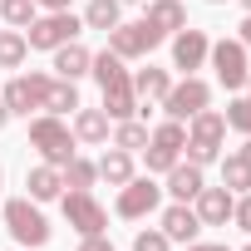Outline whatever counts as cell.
I'll return each instance as SVG.
<instances>
[{
  "mask_svg": "<svg viewBox=\"0 0 251 251\" xmlns=\"http://www.w3.org/2000/svg\"><path fill=\"white\" fill-rule=\"evenodd\" d=\"M207 50H212V40H207L202 30H177V35H173V69L197 74V69L207 64Z\"/></svg>",
  "mask_w": 251,
  "mask_h": 251,
  "instance_id": "13",
  "label": "cell"
},
{
  "mask_svg": "<svg viewBox=\"0 0 251 251\" xmlns=\"http://www.w3.org/2000/svg\"><path fill=\"white\" fill-rule=\"evenodd\" d=\"M59 177H64V187H69V192H89V187H94V177H99V163H89V158H79V153H74V158L59 168Z\"/></svg>",
  "mask_w": 251,
  "mask_h": 251,
  "instance_id": "23",
  "label": "cell"
},
{
  "mask_svg": "<svg viewBox=\"0 0 251 251\" xmlns=\"http://www.w3.org/2000/svg\"><path fill=\"white\" fill-rule=\"evenodd\" d=\"M241 45H246V54H251V15L241 20Z\"/></svg>",
  "mask_w": 251,
  "mask_h": 251,
  "instance_id": "35",
  "label": "cell"
},
{
  "mask_svg": "<svg viewBox=\"0 0 251 251\" xmlns=\"http://www.w3.org/2000/svg\"><path fill=\"white\" fill-rule=\"evenodd\" d=\"M69 40H79V20L69 10H50V15H35L25 25V45L30 50H59Z\"/></svg>",
  "mask_w": 251,
  "mask_h": 251,
  "instance_id": "6",
  "label": "cell"
},
{
  "mask_svg": "<svg viewBox=\"0 0 251 251\" xmlns=\"http://www.w3.org/2000/svg\"><path fill=\"white\" fill-rule=\"evenodd\" d=\"M187 251H231V246H222V241H187Z\"/></svg>",
  "mask_w": 251,
  "mask_h": 251,
  "instance_id": "34",
  "label": "cell"
},
{
  "mask_svg": "<svg viewBox=\"0 0 251 251\" xmlns=\"http://www.w3.org/2000/svg\"><path fill=\"white\" fill-rule=\"evenodd\" d=\"M50 74H40V69H30V74H15L10 84H5V94H0V99H5V108L10 113H20V118H30L35 108H45V99H50Z\"/></svg>",
  "mask_w": 251,
  "mask_h": 251,
  "instance_id": "7",
  "label": "cell"
},
{
  "mask_svg": "<svg viewBox=\"0 0 251 251\" xmlns=\"http://www.w3.org/2000/svg\"><path fill=\"white\" fill-rule=\"evenodd\" d=\"M30 148L40 153V163H50V168H64L79 148H74V128L64 118H54V113H35L30 118Z\"/></svg>",
  "mask_w": 251,
  "mask_h": 251,
  "instance_id": "2",
  "label": "cell"
},
{
  "mask_svg": "<svg viewBox=\"0 0 251 251\" xmlns=\"http://www.w3.org/2000/svg\"><path fill=\"white\" fill-rule=\"evenodd\" d=\"M246 251H251V246H246Z\"/></svg>",
  "mask_w": 251,
  "mask_h": 251,
  "instance_id": "44",
  "label": "cell"
},
{
  "mask_svg": "<svg viewBox=\"0 0 251 251\" xmlns=\"http://www.w3.org/2000/svg\"><path fill=\"white\" fill-rule=\"evenodd\" d=\"M246 89H251V74H246Z\"/></svg>",
  "mask_w": 251,
  "mask_h": 251,
  "instance_id": "43",
  "label": "cell"
},
{
  "mask_svg": "<svg viewBox=\"0 0 251 251\" xmlns=\"http://www.w3.org/2000/svg\"><path fill=\"white\" fill-rule=\"evenodd\" d=\"M99 177L108 182V187H123L133 177V153H123V148H108L103 158H99Z\"/></svg>",
  "mask_w": 251,
  "mask_h": 251,
  "instance_id": "22",
  "label": "cell"
},
{
  "mask_svg": "<svg viewBox=\"0 0 251 251\" xmlns=\"http://www.w3.org/2000/svg\"><path fill=\"white\" fill-rule=\"evenodd\" d=\"M74 108H79V89H74L69 79H54V84H50V99H45V113L64 118V113H74Z\"/></svg>",
  "mask_w": 251,
  "mask_h": 251,
  "instance_id": "25",
  "label": "cell"
},
{
  "mask_svg": "<svg viewBox=\"0 0 251 251\" xmlns=\"http://www.w3.org/2000/svg\"><path fill=\"white\" fill-rule=\"evenodd\" d=\"M197 231H202V222H197V212L187 202H173L163 212V236L168 241H197Z\"/></svg>",
  "mask_w": 251,
  "mask_h": 251,
  "instance_id": "17",
  "label": "cell"
},
{
  "mask_svg": "<svg viewBox=\"0 0 251 251\" xmlns=\"http://www.w3.org/2000/svg\"><path fill=\"white\" fill-rule=\"evenodd\" d=\"M0 187H5V173H0Z\"/></svg>",
  "mask_w": 251,
  "mask_h": 251,
  "instance_id": "42",
  "label": "cell"
},
{
  "mask_svg": "<svg viewBox=\"0 0 251 251\" xmlns=\"http://www.w3.org/2000/svg\"><path fill=\"white\" fill-rule=\"evenodd\" d=\"M35 10H40L35 0H0V20H5L10 30H25L35 20Z\"/></svg>",
  "mask_w": 251,
  "mask_h": 251,
  "instance_id": "29",
  "label": "cell"
},
{
  "mask_svg": "<svg viewBox=\"0 0 251 251\" xmlns=\"http://www.w3.org/2000/svg\"><path fill=\"white\" fill-rule=\"evenodd\" d=\"M202 187H207V182H202V168H197V163H182V158H177V163L168 168V192H173V202H192Z\"/></svg>",
  "mask_w": 251,
  "mask_h": 251,
  "instance_id": "16",
  "label": "cell"
},
{
  "mask_svg": "<svg viewBox=\"0 0 251 251\" xmlns=\"http://www.w3.org/2000/svg\"><path fill=\"white\" fill-rule=\"evenodd\" d=\"M241 158H246V163H251V138H246V148H241Z\"/></svg>",
  "mask_w": 251,
  "mask_h": 251,
  "instance_id": "38",
  "label": "cell"
},
{
  "mask_svg": "<svg viewBox=\"0 0 251 251\" xmlns=\"http://www.w3.org/2000/svg\"><path fill=\"white\" fill-rule=\"evenodd\" d=\"M207 5H226V0H207Z\"/></svg>",
  "mask_w": 251,
  "mask_h": 251,
  "instance_id": "40",
  "label": "cell"
},
{
  "mask_svg": "<svg viewBox=\"0 0 251 251\" xmlns=\"http://www.w3.org/2000/svg\"><path fill=\"white\" fill-rule=\"evenodd\" d=\"M163 45V35L148 25V20H133V25H113L108 30V50L128 64V59H143V54H153Z\"/></svg>",
  "mask_w": 251,
  "mask_h": 251,
  "instance_id": "10",
  "label": "cell"
},
{
  "mask_svg": "<svg viewBox=\"0 0 251 251\" xmlns=\"http://www.w3.org/2000/svg\"><path fill=\"white\" fill-rule=\"evenodd\" d=\"M168 89H173V74L158 69V64H148V69L133 74V94H138V103H163Z\"/></svg>",
  "mask_w": 251,
  "mask_h": 251,
  "instance_id": "21",
  "label": "cell"
},
{
  "mask_svg": "<svg viewBox=\"0 0 251 251\" xmlns=\"http://www.w3.org/2000/svg\"><path fill=\"white\" fill-rule=\"evenodd\" d=\"M35 5H45V10H69V0H35Z\"/></svg>",
  "mask_w": 251,
  "mask_h": 251,
  "instance_id": "36",
  "label": "cell"
},
{
  "mask_svg": "<svg viewBox=\"0 0 251 251\" xmlns=\"http://www.w3.org/2000/svg\"><path fill=\"white\" fill-rule=\"evenodd\" d=\"M25 197L30 202H54L59 192H64V177H59V168H50V163H40V168H30L25 173Z\"/></svg>",
  "mask_w": 251,
  "mask_h": 251,
  "instance_id": "20",
  "label": "cell"
},
{
  "mask_svg": "<svg viewBox=\"0 0 251 251\" xmlns=\"http://www.w3.org/2000/svg\"><path fill=\"white\" fill-rule=\"evenodd\" d=\"M5 123H10V108H5V99H0V128H5Z\"/></svg>",
  "mask_w": 251,
  "mask_h": 251,
  "instance_id": "37",
  "label": "cell"
},
{
  "mask_svg": "<svg viewBox=\"0 0 251 251\" xmlns=\"http://www.w3.org/2000/svg\"><path fill=\"white\" fill-rule=\"evenodd\" d=\"M59 207H64V222H69L79 236H99V231H108V212L99 207L94 192H59Z\"/></svg>",
  "mask_w": 251,
  "mask_h": 251,
  "instance_id": "9",
  "label": "cell"
},
{
  "mask_svg": "<svg viewBox=\"0 0 251 251\" xmlns=\"http://www.w3.org/2000/svg\"><path fill=\"white\" fill-rule=\"evenodd\" d=\"M207 59H212V69H217V79H222L226 89H241L246 74H251V54H246L241 40H217V45L207 50Z\"/></svg>",
  "mask_w": 251,
  "mask_h": 251,
  "instance_id": "11",
  "label": "cell"
},
{
  "mask_svg": "<svg viewBox=\"0 0 251 251\" xmlns=\"http://www.w3.org/2000/svg\"><path fill=\"white\" fill-rule=\"evenodd\" d=\"M84 25L108 35L113 25H123V5H118V0H89V10H84Z\"/></svg>",
  "mask_w": 251,
  "mask_h": 251,
  "instance_id": "24",
  "label": "cell"
},
{
  "mask_svg": "<svg viewBox=\"0 0 251 251\" xmlns=\"http://www.w3.org/2000/svg\"><path fill=\"white\" fill-rule=\"evenodd\" d=\"M241 5H246V15H251V0H241Z\"/></svg>",
  "mask_w": 251,
  "mask_h": 251,
  "instance_id": "41",
  "label": "cell"
},
{
  "mask_svg": "<svg viewBox=\"0 0 251 251\" xmlns=\"http://www.w3.org/2000/svg\"><path fill=\"white\" fill-rule=\"evenodd\" d=\"M89 74L99 79V89H103V113H108L113 123H118V118H133V113H138V94H133V74L123 69V59H118L113 50L94 54Z\"/></svg>",
  "mask_w": 251,
  "mask_h": 251,
  "instance_id": "1",
  "label": "cell"
},
{
  "mask_svg": "<svg viewBox=\"0 0 251 251\" xmlns=\"http://www.w3.org/2000/svg\"><path fill=\"white\" fill-rule=\"evenodd\" d=\"M89 64H94V54H89L79 40H69V45H59V50H54V64H50V69H54V79L79 84V79L89 74Z\"/></svg>",
  "mask_w": 251,
  "mask_h": 251,
  "instance_id": "15",
  "label": "cell"
},
{
  "mask_svg": "<svg viewBox=\"0 0 251 251\" xmlns=\"http://www.w3.org/2000/svg\"><path fill=\"white\" fill-rule=\"evenodd\" d=\"M168 246H173V241L163 236V226H158V231H138V236H133V251H168Z\"/></svg>",
  "mask_w": 251,
  "mask_h": 251,
  "instance_id": "31",
  "label": "cell"
},
{
  "mask_svg": "<svg viewBox=\"0 0 251 251\" xmlns=\"http://www.w3.org/2000/svg\"><path fill=\"white\" fill-rule=\"evenodd\" d=\"M113 148H123V153L148 148V128H143L138 118H118V128H113Z\"/></svg>",
  "mask_w": 251,
  "mask_h": 251,
  "instance_id": "28",
  "label": "cell"
},
{
  "mask_svg": "<svg viewBox=\"0 0 251 251\" xmlns=\"http://www.w3.org/2000/svg\"><path fill=\"white\" fill-rule=\"evenodd\" d=\"M222 143H226V118L217 108H202V113L187 118V148H182L187 163H197V168L217 163L222 158Z\"/></svg>",
  "mask_w": 251,
  "mask_h": 251,
  "instance_id": "3",
  "label": "cell"
},
{
  "mask_svg": "<svg viewBox=\"0 0 251 251\" xmlns=\"http://www.w3.org/2000/svg\"><path fill=\"white\" fill-rule=\"evenodd\" d=\"M143 20H148L163 40H168V35H177V30H187V10H182V0H153Z\"/></svg>",
  "mask_w": 251,
  "mask_h": 251,
  "instance_id": "19",
  "label": "cell"
},
{
  "mask_svg": "<svg viewBox=\"0 0 251 251\" xmlns=\"http://www.w3.org/2000/svg\"><path fill=\"white\" fill-rule=\"evenodd\" d=\"M108 113L103 108H74V143H108Z\"/></svg>",
  "mask_w": 251,
  "mask_h": 251,
  "instance_id": "18",
  "label": "cell"
},
{
  "mask_svg": "<svg viewBox=\"0 0 251 251\" xmlns=\"http://www.w3.org/2000/svg\"><path fill=\"white\" fill-rule=\"evenodd\" d=\"M202 108H212V84L197 79V74H187L182 84H173V89L163 94V113L177 118V123H187V118L202 113Z\"/></svg>",
  "mask_w": 251,
  "mask_h": 251,
  "instance_id": "8",
  "label": "cell"
},
{
  "mask_svg": "<svg viewBox=\"0 0 251 251\" xmlns=\"http://www.w3.org/2000/svg\"><path fill=\"white\" fill-rule=\"evenodd\" d=\"M5 231H10L25 251H40V246L54 236V226L45 222L40 202H30V197H10V202H5Z\"/></svg>",
  "mask_w": 251,
  "mask_h": 251,
  "instance_id": "4",
  "label": "cell"
},
{
  "mask_svg": "<svg viewBox=\"0 0 251 251\" xmlns=\"http://www.w3.org/2000/svg\"><path fill=\"white\" fill-rule=\"evenodd\" d=\"M25 54H30L25 30H0V69H20Z\"/></svg>",
  "mask_w": 251,
  "mask_h": 251,
  "instance_id": "27",
  "label": "cell"
},
{
  "mask_svg": "<svg viewBox=\"0 0 251 251\" xmlns=\"http://www.w3.org/2000/svg\"><path fill=\"white\" fill-rule=\"evenodd\" d=\"M79 251H113V241L99 231V236H84V241H79Z\"/></svg>",
  "mask_w": 251,
  "mask_h": 251,
  "instance_id": "33",
  "label": "cell"
},
{
  "mask_svg": "<svg viewBox=\"0 0 251 251\" xmlns=\"http://www.w3.org/2000/svg\"><path fill=\"white\" fill-rule=\"evenodd\" d=\"M118 5H138V0H118Z\"/></svg>",
  "mask_w": 251,
  "mask_h": 251,
  "instance_id": "39",
  "label": "cell"
},
{
  "mask_svg": "<svg viewBox=\"0 0 251 251\" xmlns=\"http://www.w3.org/2000/svg\"><path fill=\"white\" fill-rule=\"evenodd\" d=\"M158 202H163V187H158L153 177H128V182L118 187L113 212H118V217H128V222H138V217L158 212Z\"/></svg>",
  "mask_w": 251,
  "mask_h": 251,
  "instance_id": "12",
  "label": "cell"
},
{
  "mask_svg": "<svg viewBox=\"0 0 251 251\" xmlns=\"http://www.w3.org/2000/svg\"><path fill=\"white\" fill-rule=\"evenodd\" d=\"M222 118H226V128H236V133H246V138H251V94H246V99H231Z\"/></svg>",
  "mask_w": 251,
  "mask_h": 251,
  "instance_id": "30",
  "label": "cell"
},
{
  "mask_svg": "<svg viewBox=\"0 0 251 251\" xmlns=\"http://www.w3.org/2000/svg\"><path fill=\"white\" fill-rule=\"evenodd\" d=\"M231 207H236V192H226V187H202L192 197V212H197L202 226H226L231 222Z\"/></svg>",
  "mask_w": 251,
  "mask_h": 251,
  "instance_id": "14",
  "label": "cell"
},
{
  "mask_svg": "<svg viewBox=\"0 0 251 251\" xmlns=\"http://www.w3.org/2000/svg\"><path fill=\"white\" fill-rule=\"evenodd\" d=\"M182 148H187V123H177V118L158 123V128L148 133V148H143L148 173H168V168L182 158Z\"/></svg>",
  "mask_w": 251,
  "mask_h": 251,
  "instance_id": "5",
  "label": "cell"
},
{
  "mask_svg": "<svg viewBox=\"0 0 251 251\" xmlns=\"http://www.w3.org/2000/svg\"><path fill=\"white\" fill-rule=\"evenodd\" d=\"M222 187H226V192H251V163H246L241 153L222 158Z\"/></svg>",
  "mask_w": 251,
  "mask_h": 251,
  "instance_id": "26",
  "label": "cell"
},
{
  "mask_svg": "<svg viewBox=\"0 0 251 251\" xmlns=\"http://www.w3.org/2000/svg\"><path fill=\"white\" fill-rule=\"evenodd\" d=\"M231 222H236V226L251 236V192H241V197H236V207H231Z\"/></svg>",
  "mask_w": 251,
  "mask_h": 251,
  "instance_id": "32",
  "label": "cell"
}]
</instances>
